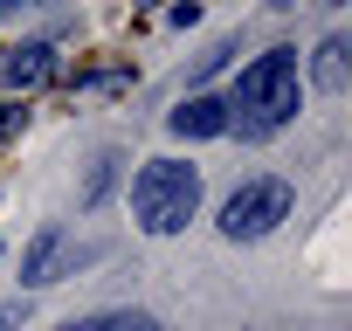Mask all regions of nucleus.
<instances>
[{
	"instance_id": "9",
	"label": "nucleus",
	"mask_w": 352,
	"mask_h": 331,
	"mask_svg": "<svg viewBox=\"0 0 352 331\" xmlns=\"http://www.w3.org/2000/svg\"><path fill=\"white\" fill-rule=\"evenodd\" d=\"M21 117H28L21 104H0V138H14V131H21Z\"/></svg>"
},
{
	"instance_id": "10",
	"label": "nucleus",
	"mask_w": 352,
	"mask_h": 331,
	"mask_svg": "<svg viewBox=\"0 0 352 331\" xmlns=\"http://www.w3.org/2000/svg\"><path fill=\"white\" fill-rule=\"evenodd\" d=\"M0 8H8V14H21V8H35V0H0Z\"/></svg>"
},
{
	"instance_id": "1",
	"label": "nucleus",
	"mask_w": 352,
	"mask_h": 331,
	"mask_svg": "<svg viewBox=\"0 0 352 331\" xmlns=\"http://www.w3.org/2000/svg\"><path fill=\"white\" fill-rule=\"evenodd\" d=\"M297 117V49H270L235 76V104H228V131L242 138H270Z\"/></svg>"
},
{
	"instance_id": "2",
	"label": "nucleus",
	"mask_w": 352,
	"mask_h": 331,
	"mask_svg": "<svg viewBox=\"0 0 352 331\" xmlns=\"http://www.w3.org/2000/svg\"><path fill=\"white\" fill-rule=\"evenodd\" d=\"M201 207V173L187 159H145L131 180V221L145 235H180Z\"/></svg>"
},
{
	"instance_id": "3",
	"label": "nucleus",
	"mask_w": 352,
	"mask_h": 331,
	"mask_svg": "<svg viewBox=\"0 0 352 331\" xmlns=\"http://www.w3.org/2000/svg\"><path fill=\"white\" fill-rule=\"evenodd\" d=\"M290 207H297L290 180H249V187L228 194V207H221V235H228V242H263L276 221H290Z\"/></svg>"
},
{
	"instance_id": "8",
	"label": "nucleus",
	"mask_w": 352,
	"mask_h": 331,
	"mask_svg": "<svg viewBox=\"0 0 352 331\" xmlns=\"http://www.w3.org/2000/svg\"><path fill=\"white\" fill-rule=\"evenodd\" d=\"M63 331H166L152 310H104V317H83V324H63Z\"/></svg>"
},
{
	"instance_id": "4",
	"label": "nucleus",
	"mask_w": 352,
	"mask_h": 331,
	"mask_svg": "<svg viewBox=\"0 0 352 331\" xmlns=\"http://www.w3.org/2000/svg\"><path fill=\"white\" fill-rule=\"evenodd\" d=\"M63 255H69V235H63V228H42V235L28 242V255H21V290H42V283H56Z\"/></svg>"
},
{
	"instance_id": "5",
	"label": "nucleus",
	"mask_w": 352,
	"mask_h": 331,
	"mask_svg": "<svg viewBox=\"0 0 352 331\" xmlns=\"http://www.w3.org/2000/svg\"><path fill=\"white\" fill-rule=\"evenodd\" d=\"M166 124H173V138H221L228 131V104L221 97H187Z\"/></svg>"
},
{
	"instance_id": "7",
	"label": "nucleus",
	"mask_w": 352,
	"mask_h": 331,
	"mask_svg": "<svg viewBox=\"0 0 352 331\" xmlns=\"http://www.w3.org/2000/svg\"><path fill=\"white\" fill-rule=\"evenodd\" d=\"M311 83H318L324 97H338V90H345V42H338V35H324V42H318V56H311Z\"/></svg>"
},
{
	"instance_id": "6",
	"label": "nucleus",
	"mask_w": 352,
	"mask_h": 331,
	"mask_svg": "<svg viewBox=\"0 0 352 331\" xmlns=\"http://www.w3.org/2000/svg\"><path fill=\"white\" fill-rule=\"evenodd\" d=\"M49 76H56V49H42V42H28V49H14L8 62H0V83L8 90H35Z\"/></svg>"
},
{
	"instance_id": "11",
	"label": "nucleus",
	"mask_w": 352,
	"mask_h": 331,
	"mask_svg": "<svg viewBox=\"0 0 352 331\" xmlns=\"http://www.w3.org/2000/svg\"><path fill=\"white\" fill-rule=\"evenodd\" d=\"M8 324H14V304H0V331H8Z\"/></svg>"
}]
</instances>
